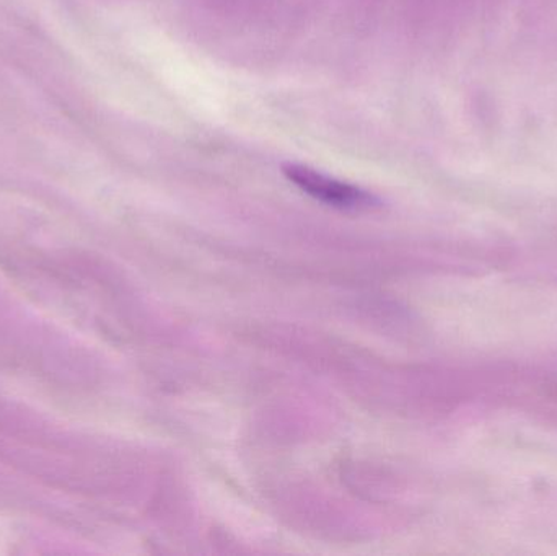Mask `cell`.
Returning <instances> with one entry per match:
<instances>
[{
  "label": "cell",
  "mask_w": 557,
  "mask_h": 556,
  "mask_svg": "<svg viewBox=\"0 0 557 556\" xmlns=\"http://www.w3.org/2000/svg\"><path fill=\"white\" fill-rule=\"evenodd\" d=\"M282 173L301 191L333 208L343 211H369L380 206V199L372 193L324 175L311 166L288 162L282 165Z\"/></svg>",
  "instance_id": "cell-1"
}]
</instances>
